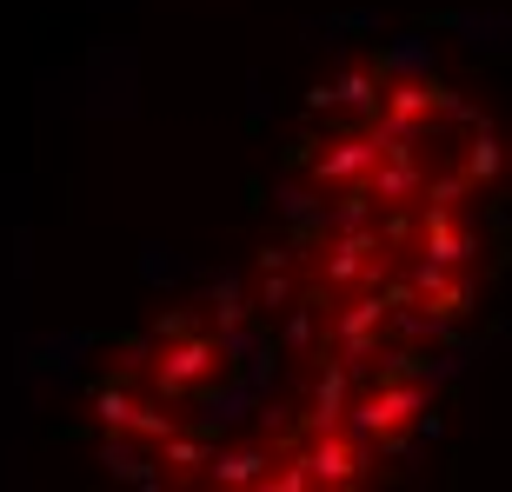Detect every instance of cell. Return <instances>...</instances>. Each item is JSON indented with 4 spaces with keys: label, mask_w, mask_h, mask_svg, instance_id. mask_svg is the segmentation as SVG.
Segmentation results:
<instances>
[{
    "label": "cell",
    "mask_w": 512,
    "mask_h": 492,
    "mask_svg": "<svg viewBox=\"0 0 512 492\" xmlns=\"http://www.w3.org/2000/svg\"><path fill=\"white\" fill-rule=\"evenodd\" d=\"M493 213V127L439 80L333 94L293 173L280 260L386 340L433 353L473 313Z\"/></svg>",
    "instance_id": "obj_2"
},
{
    "label": "cell",
    "mask_w": 512,
    "mask_h": 492,
    "mask_svg": "<svg viewBox=\"0 0 512 492\" xmlns=\"http://www.w3.org/2000/svg\"><path fill=\"white\" fill-rule=\"evenodd\" d=\"M426 360L266 253L120 353L100 433L107 453L187 486H353L426 426Z\"/></svg>",
    "instance_id": "obj_1"
}]
</instances>
